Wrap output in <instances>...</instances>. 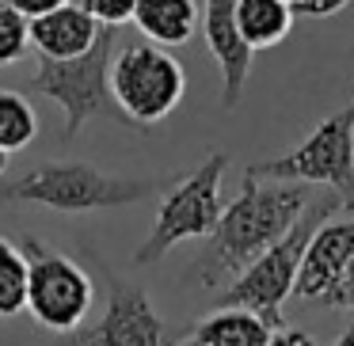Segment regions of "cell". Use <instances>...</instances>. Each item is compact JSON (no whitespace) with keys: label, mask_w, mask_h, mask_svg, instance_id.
<instances>
[{"label":"cell","mask_w":354,"mask_h":346,"mask_svg":"<svg viewBox=\"0 0 354 346\" xmlns=\"http://www.w3.org/2000/svg\"><path fill=\"white\" fill-rule=\"evenodd\" d=\"M183 346H191V343H183Z\"/></svg>","instance_id":"cell-27"},{"label":"cell","mask_w":354,"mask_h":346,"mask_svg":"<svg viewBox=\"0 0 354 346\" xmlns=\"http://www.w3.org/2000/svg\"><path fill=\"white\" fill-rule=\"evenodd\" d=\"M103 278H107V308H103L100 323H92L88 331H73V346H179L183 343V335H176L160 320V312L153 308V300L145 297L141 285L118 278L107 262H103Z\"/></svg>","instance_id":"cell-9"},{"label":"cell","mask_w":354,"mask_h":346,"mask_svg":"<svg viewBox=\"0 0 354 346\" xmlns=\"http://www.w3.org/2000/svg\"><path fill=\"white\" fill-rule=\"evenodd\" d=\"M133 23L153 46H187L198 31V4L194 0H138Z\"/></svg>","instance_id":"cell-14"},{"label":"cell","mask_w":354,"mask_h":346,"mask_svg":"<svg viewBox=\"0 0 354 346\" xmlns=\"http://www.w3.org/2000/svg\"><path fill=\"white\" fill-rule=\"evenodd\" d=\"M198 27L209 57L221 73V107L232 110L244 95L248 73H252V61H255V50L244 42L236 23V0H202Z\"/></svg>","instance_id":"cell-10"},{"label":"cell","mask_w":354,"mask_h":346,"mask_svg":"<svg viewBox=\"0 0 354 346\" xmlns=\"http://www.w3.org/2000/svg\"><path fill=\"white\" fill-rule=\"evenodd\" d=\"M270 331L274 327L267 320H259L255 312H248V308L221 305L217 312L202 316L183 335V343H191V346H267Z\"/></svg>","instance_id":"cell-13"},{"label":"cell","mask_w":354,"mask_h":346,"mask_svg":"<svg viewBox=\"0 0 354 346\" xmlns=\"http://www.w3.org/2000/svg\"><path fill=\"white\" fill-rule=\"evenodd\" d=\"M286 4H297V0H286Z\"/></svg>","instance_id":"cell-26"},{"label":"cell","mask_w":354,"mask_h":346,"mask_svg":"<svg viewBox=\"0 0 354 346\" xmlns=\"http://www.w3.org/2000/svg\"><path fill=\"white\" fill-rule=\"evenodd\" d=\"M39 137V115L19 92H0V148L19 153Z\"/></svg>","instance_id":"cell-16"},{"label":"cell","mask_w":354,"mask_h":346,"mask_svg":"<svg viewBox=\"0 0 354 346\" xmlns=\"http://www.w3.org/2000/svg\"><path fill=\"white\" fill-rule=\"evenodd\" d=\"M4 4H12L24 19H39V16H46V12L62 8L65 0H4Z\"/></svg>","instance_id":"cell-22"},{"label":"cell","mask_w":354,"mask_h":346,"mask_svg":"<svg viewBox=\"0 0 354 346\" xmlns=\"http://www.w3.org/2000/svg\"><path fill=\"white\" fill-rule=\"evenodd\" d=\"M331 346H354V323H351V327H346V331H343V335H339Z\"/></svg>","instance_id":"cell-24"},{"label":"cell","mask_w":354,"mask_h":346,"mask_svg":"<svg viewBox=\"0 0 354 346\" xmlns=\"http://www.w3.org/2000/svg\"><path fill=\"white\" fill-rule=\"evenodd\" d=\"M77 4H80V8H84L100 27L133 23V8H138V0H77Z\"/></svg>","instance_id":"cell-19"},{"label":"cell","mask_w":354,"mask_h":346,"mask_svg":"<svg viewBox=\"0 0 354 346\" xmlns=\"http://www.w3.org/2000/svg\"><path fill=\"white\" fill-rule=\"evenodd\" d=\"M244 175L278 179V183H308L328 186L339 194L343 209L354 213V95L346 107L328 115L297 148L274 156V160L252 164Z\"/></svg>","instance_id":"cell-6"},{"label":"cell","mask_w":354,"mask_h":346,"mask_svg":"<svg viewBox=\"0 0 354 346\" xmlns=\"http://www.w3.org/2000/svg\"><path fill=\"white\" fill-rule=\"evenodd\" d=\"M346 4H351V0H297L293 12H301V16H308V19H324V16H339Z\"/></svg>","instance_id":"cell-20"},{"label":"cell","mask_w":354,"mask_h":346,"mask_svg":"<svg viewBox=\"0 0 354 346\" xmlns=\"http://www.w3.org/2000/svg\"><path fill=\"white\" fill-rule=\"evenodd\" d=\"M27 305V255L0 236V316H19Z\"/></svg>","instance_id":"cell-17"},{"label":"cell","mask_w":354,"mask_h":346,"mask_svg":"<svg viewBox=\"0 0 354 346\" xmlns=\"http://www.w3.org/2000/svg\"><path fill=\"white\" fill-rule=\"evenodd\" d=\"M328 308H346V312H354V255H351V262H346L343 278H339L335 293H331Z\"/></svg>","instance_id":"cell-21"},{"label":"cell","mask_w":354,"mask_h":346,"mask_svg":"<svg viewBox=\"0 0 354 346\" xmlns=\"http://www.w3.org/2000/svg\"><path fill=\"white\" fill-rule=\"evenodd\" d=\"M343 209L339 194H324V198H313L305 206V213L290 224L278 244H270L252 267H244L221 293V305H236V308H248L255 312L259 320H267L270 327H282V305L286 297L293 293L297 285V270H301V255H305L313 232L320 229L328 217H335Z\"/></svg>","instance_id":"cell-4"},{"label":"cell","mask_w":354,"mask_h":346,"mask_svg":"<svg viewBox=\"0 0 354 346\" xmlns=\"http://www.w3.org/2000/svg\"><path fill=\"white\" fill-rule=\"evenodd\" d=\"M4 171H8V153L0 148V175H4Z\"/></svg>","instance_id":"cell-25"},{"label":"cell","mask_w":354,"mask_h":346,"mask_svg":"<svg viewBox=\"0 0 354 346\" xmlns=\"http://www.w3.org/2000/svg\"><path fill=\"white\" fill-rule=\"evenodd\" d=\"M313 202L308 183H263L255 175H244L240 194L221 209L214 232L206 236V247L198 255V282L206 289H221L244 267H252L270 244L290 232V224L305 213Z\"/></svg>","instance_id":"cell-1"},{"label":"cell","mask_w":354,"mask_h":346,"mask_svg":"<svg viewBox=\"0 0 354 346\" xmlns=\"http://www.w3.org/2000/svg\"><path fill=\"white\" fill-rule=\"evenodd\" d=\"M229 168V153H209L194 171L171 179L160 194L153 229H149L145 244L133 251V262L149 267V262L164 259L171 247L187 244V240H206L214 232L217 217H221V179Z\"/></svg>","instance_id":"cell-5"},{"label":"cell","mask_w":354,"mask_h":346,"mask_svg":"<svg viewBox=\"0 0 354 346\" xmlns=\"http://www.w3.org/2000/svg\"><path fill=\"white\" fill-rule=\"evenodd\" d=\"M293 4L286 0H236V23L252 50H267L290 35L293 27Z\"/></svg>","instance_id":"cell-15"},{"label":"cell","mask_w":354,"mask_h":346,"mask_svg":"<svg viewBox=\"0 0 354 346\" xmlns=\"http://www.w3.org/2000/svg\"><path fill=\"white\" fill-rule=\"evenodd\" d=\"M354 255V217H328L320 229L313 232L305 255H301V270H297V293L301 300L313 305H331L339 278H343L346 262Z\"/></svg>","instance_id":"cell-11"},{"label":"cell","mask_w":354,"mask_h":346,"mask_svg":"<svg viewBox=\"0 0 354 346\" xmlns=\"http://www.w3.org/2000/svg\"><path fill=\"white\" fill-rule=\"evenodd\" d=\"M267 346H316V338L305 335V331H297V327H274L267 338Z\"/></svg>","instance_id":"cell-23"},{"label":"cell","mask_w":354,"mask_h":346,"mask_svg":"<svg viewBox=\"0 0 354 346\" xmlns=\"http://www.w3.org/2000/svg\"><path fill=\"white\" fill-rule=\"evenodd\" d=\"M95 35H100V23L80 4H69V0L62 8L31 19V46L39 50V57H54V61L84 54L95 42Z\"/></svg>","instance_id":"cell-12"},{"label":"cell","mask_w":354,"mask_h":346,"mask_svg":"<svg viewBox=\"0 0 354 346\" xmlns=\"http://www.w3.org/2000/svg\"><path fill=\"white\" fill-rule=\"evenodd\" d=\"M31 50V19L0 0V65H16Z\"/></svg>","instance_id":"cell-18"},{"label":"cell","mask_w":354,"mask_h":346,"mask_svg":"<svg viewBox=\"0 0 354 346\" xmlns=\"http://www.w3.org/2000/svg\"><path fill=\"white\" fill-rule=\"evenodd\" d=\"M118 50V35L115 27H100L95 42L77 57H39V69H35V88H39L46 99H54L65 115V137H77L88 122L95 118H107L115 126H133L122 115V107L111 95V61H115ZM138 130V126H133Z\"/></svg>","instance_id":"cell-3"},{"label":"cell","mask_w":354,"mask_h":346,"mask_svg":"<svg viewBox=\"0 0 354 346\" xmlns=\"http://www.w3.org/2000/svg\"><path fill=\"white\" fill-rule=\"evenodd\" d=\"M156 191H164V179L111 175L84 160H46L12 183H0V202L46 206L57 213H92V209H118L145 202Z\"/></svg>","instance_id":"cell-2"},{"label":"cell","mask_w":354,"mask_h":346,"mask_svg":"<svg viewBox=\"0 0 354 346\" xmlns=\"http://www.w3.org/2000/svg\"><path fill=\"white\" fill-rule=\"evenodd\" d=\"M111 95L138 130L164 122L187 95V73L164 46L138 42L115 50L111 61Z\"/></svg>","instance_id":"cell-7"},{"label":"cell","mask_w":354,"mask_h":346,"mask_svg":"<svg viewBox=\"0 0 354 346\" xmlns=\"http://www.w3.org/2000/svg\"><path fill=\"white\" fill-rule=\"evenodd\" d=\"M27 305L24 312H31V320L42 331L54 335H73L80 331V323L88 320L95 300V285L84 274L77 259L54 251V247L27 240Z\"/></svg>","instance_id":"cell-8"}]
</instances>
